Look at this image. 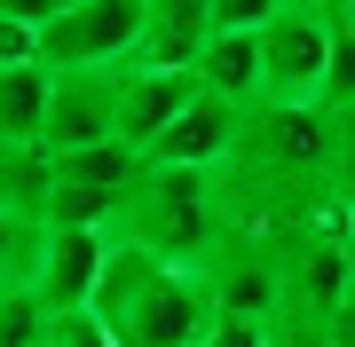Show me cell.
Listing matches in <instances>:
<instances>
[{
  "label": "cell",
  "instance_id": "9c48e42d",
  "mask_svg": "<svg viewBox=\"0 0 355 347\" xmlns=\"http://www.w3.org/2000/svg\"><path fill=\"white\" fill-rule=\"evenodd\" d=\"M190 71H198L205 95H229V103L253 111L261 103V32H205V48H198Z\"/></svg>",
  "mask_w": 355,
  "mask_h": 347
},
{
  "label": "cell",
  "instance_id": "3957f363",
  "mask_svg": "<svg viewBox=\"0 0 355 347\" xmlns=\"http://www.w3.org/2000/svg\"><path fill=\"white\" fill-rule=\"evenodd\" d=\"M142 174V158L127 142H87V150H55V174H48V229H111L127 181Z\"/></svg>",
  "mask_w": 355,
  "mask_h": 347
},
{
  "label": "cell",
  "instance_id": "52a82bcc",
  "mask_svg": "<svg viewBox=\"0 0 355 347\" xmlns=\"http://www.w3.org/2000/svg\"><path fill=\"white\" fill-rule=\"evenodd\" d=\"M198 95V71H158V64H119V111H111V134L142 158L150 142L182 118V103Z\"/></svg>",
  "mask_w": 355,
  "mask_h": 347
},
{
  "label": "cell",
  "instance_id": "30bf717a",
  "mask_svg": "<svg viewBox=\"0 0 355 347\" xmlns=\"http://www.w3.org/2000/svg\"><path fill=\"white\" fill-rule=\"evenodd\" d=\"M48 174H55V150L48 142H8L0 134V206L40 221L48 213Z\"/></svg>",
  "mask_w": 355,
  "mask_h": 347
},
{
  "label": "cell",
  "instance_id": "7a4b0ae2",
  "mask_svg": "<svg viewBox=\"0 0 355 347\" xmlns=\"http://www.w3.org/2000/svg\"><path fill=\"white\" fill-rule=\"evenodd\" d=\"M331 71V16L316 0H284L261 24V103H324Z\"/></svg>",
  "mask_w": 355,
  "mask_h": 347
},
{
  "label": "cell",
  "instance_id": "603a6c76",
  "mask_svg": "<svg viewBox=\"0 0 355 347\" xmlns=\"http://www.w3.org/2000/svg\"><path fill=\"white\" fill-rule=\"evenodd\" d=\"M340 244H347V276H355V197L340 206Z\"/></svg>",
  "mask_w": 355,
  "mask_h": 347
},
{
  "label": "cell",
  "instance_id": "e0dca14e",
  "mask_svg": "<svg viewBox=\"0 0 355 347\" xmlns=\"http://www.w3.org/2000/svg\"><path fill=\"white\" fill-rule=\"evenodd\" d=\"M284 0H214V32H261Z\"/></svg>",
  "mask_w": 355,
  "mask_h": 347
},
{
  "label": "cell",
  "instance_id": "277c9868",
  "mask_svg": "<svg viewBox=\"0 0 355 347\" xmlns=\"http://www.w3.org/2000/svg\"><path fill=\"white\" fill-rule=\"evenodd\" d=\"M142 39V0H64L40 24V64L71 71V64H127Z\"/></svg>",
  "mask_w": 355,
  "mask_h": 347
},
{
  "label": "cell",
  "instance_id": "ba28073f",
  "mask_svg": "<svg viewBox=\"0 0 355 347\" xmlns=\"http://www.w3.org/2000/svg\"><path fill=\"white\" fill-rule=\"evenodd\" d=\"M103 253H111V229H40L32 292L48 300V308H87L95 276H103Z\"/></svg>",
  "mask_w": 355,
  "mask_h": 347
},
{
  "label": "cell",
  "instance_id": "44dd1931",
  "mask_svg": "<svg viewBox=\"0 0 355 347\" xmlns=\"http://www.w3.org/2000/svg\"><path fill=\"white\" fill-rule=\"evenodd\" d=\"M55 8H64V0H0V16H16V24H32V32L48 24Z\"/></svg>",
  "mask_w": 355,
  "mask_h": 347
},
{
  "label": "cell",
  "instance_id": "4fadbf2b",
  "mask_svg": "<svg viewBox=\"0 0 355 347\" xmlns=\"http://www.w3.org/2000/svg\"><path fill=\"white\" fill-rule=\"evenodd\" d=\"M40 229H48V221H24V213H8V206H0V284H32Z\"/></svg>",
  "mask_w": 355,
  "mask_h": 347
},
{
  "label": "cell",
  "instance_id": "ffe728a7",
  "mask_svg": "<svg viewBox=\"0 0 355 347\" xmlns=\"http://www.w3.org/2000/svg\"><path fill=\"white\" fill-rule=\"evenodd\" d=\"M331 181L355 197V111H340V150H331Z\"/></svg>",
  "mask_w": 355,
  "mask_h": 347
},
{
  "label": "cell",
  "instance_id": "5bb4252c",
  "mask_svg": "<svg viewBox=\"0 0 355 347\" xmlns=\"http://www.w3.org/2000/svg\"><path fill=\"white\" fill-rule=\"evenodd\" d=\"M48 347H119V332H111V323H103L95 308H55Z\"/></svg>",
  "mask_w": 355,
  "mask_h": 347
},
{
  "label": "cell",
  "instance_id": "6da1fadb",
  "mask_svg": "<svg viewBox=\"0 0 355 347\" xmlns=\"http://www.w3.org/2000/svg\"><path fill=\"white\" fill-rule=\"evenodd\" d=\"M111 237L198 269L221 244V166L214 174L205 166H142L127 181V197H119V213H111Z\"/></svg>",
  "mask_w": 355,
  "mask_h": 347
},
{
  "label": "cell",
  "instance_id": "ac0fdd59",
  "mask_svg": "<svg viewBox=\"0 0 355 347\" xmlns=\"http://www.w3.org/2000/svg\"><path fill=\"white\" fill-rule=\"evenodd\" d=\"M0 64H40V32L16 24V16H0Z\"/></svg>",
  "mask_w": 355,
  "mask_h": 347
},
{
  "label": "cell",
  "instance_id": "9a60e30c",
  "mask_svg": "<svg viewBox=\"0 0 355 347\" xmlns=\"http://www.w3.org/2000/svg\"><path fill=\"white\" fill-rule=\"evenodd\" d=\"M324 103L331 111H355V32L331 24V71H324Z\"/></svg>",
  "mask_w": 355,
  "mask_h": 347
},
{
  "label": "cell",
  "instance_id": "d6986e66",
  "mask_svg": "<svg viewBox=\"0 0 355 347\" xmlns=\"http://www.w3.org/2000/svg\"><path fill=\"white\" fill-rule=\"evenodd\" d=\"M268 339H277V347H331V332H324V323H308V316H277V323H268Z\"/></svg>",
  "mask_w": 355,
  "mask_h": 347
},
{
  "label": "cell",
  "instance_id": "cb8c5ba5",
  "mask_svg": "<svg viewBox=\"0 0 355 347\" xmlns=\"http://www.w3.org/2000/svg\"><path fill=\"white\" fill-rule=\"evenodd\" d=\"M268 347H277V339H268Z\"/></svg>",
  "mask_w": 355,
  "mask_h": 347
},
{
  "label": "cell",
  "instance_id": "7402d4cb",
  "mask_svg": "<svg viewBox=\"0 0 355 347\" xmlns=\"http://www.w3.org/2000/svg\"><path fill=\"white\" fill-rule=\"evenodd\" d=\"M324 332H331V347H355V292H347L340 308L324 316Z\"/></svg>",
  "mask_w": 355,
  "mask_h": 347
},
{
  "label": "cell",
  "instance_id": "8fae6325",
  "mask_svg": "<svg viewBox=\"0 0 355 347\" xmlns=\"http://www.w3.org/2000/svg\"><path fill=\"white\" fill-rule=\"evenodd\" d=\"M40 118H48V64H0V134L40 142Z\"/></svg>",
  "mask_w": 355,
  "mask_h": 347
},
{
  "label": "cell",
  "instance_id": "5b68a950",
  "mask_svg": "<svg viewBox=\"0 0 355 347\" xmlns=\"http://www.w3.org/2000/svg\"><path fill=\"white\" fill-rule=\"evenodd\" d=\"M111 111H119V64H71V71H48V118H40V142H48V150L119 142V134H111Z\"/></svg>",
  "mask_w": 355,
  "mask_h": 347
},
{
  "label": "cell",
  "instance_id": "8992f818",
  "mask_svg": "<svg viewBox=\"0 0 355 347\" xmlns=\"http://www.w3.org/2000/svg\"><path fill=\"white\" fill-rule=\"evenodd\" d=\"M237 134H245V103H229V95H190L182 103V118L166 127L150 150H142V166H229V150H237Z\"/></svg>",
  "mask_w": 355,
  "mask_h": 347
},
{
  "label": "cell",
  "instance_id": "7c38bea8",
  "mask_svg": "<svg viewBox=\"0 0 355 347\" xmlns=\"http://www.w3.org/2000/svg\"><path fill=\"white\" fill-rule=\"evenodd\" d=\"M55 308L32 292V284H0V347H48Z\"/></svg>",
  "mask_w": 355,
  "mask_h": 347
},
{
  "label": "cell",
  "instance_id": "2e32d148",
  "mask_svg": "<svg viewBox=\"0 0 355 347\" xmlns=\"http://www.w3.org/2000/svg\"><path fill=\"white\" fill-rule=\"evenodd\" d=\"M198 347H268V323L261 316H214L198 332Z\"/></svg>",
  "mask_w": 355,
  "mask_h": 347
}]
</instances>
